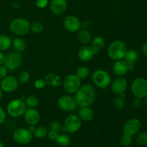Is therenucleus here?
Masks as SVG:
<instances>
[{"label": "nucleus", "mask_w": 147, "mask_h": 147, "mask_svg": "<svg viewBox=\"0 0 147 147\" xmlns=\"http://www.w3.org/2000/svg\"><path fill=\"white\" fill-rule=\"evenodd\" d=\"M63 86L67 93H76L81 86V80L76 74H69L63 79Z\"/></svg>", "instance_id": "9"}, {"label": "nucleus", "mask_w": 147, "mask_h": 147, "mask_svg": "<svg viewBox=\"0 0 147 147\" xmlns=\"http://www.w3.org/2000/svg\"><path fill=\"white\" fill-rule=\"evenodd\" d=\"M128 86V82L124 78L119 77L111 83V90L114 94L121 96L125 93Z\"/></svg>", "instance_id": "15"}, {"label": "nucleus", "mask_w": 147, "mask_h": 147, "mask_svg": "<svg viewBox=\"0 0 147 147\" xmlns=\"http://www.w3.org/2000/svg\"><path fill=\"white\" fill-rule=\"evenodd\" d=\"M24 103H25L27 107L34 109V108H36L38 106L39 98L37 96H34V95H30L25 99Z\"/></svg>", "instance_id": "29"}, {"label": "nucleus", "mask_w": 147, "mask_h": 147, "mask_svg": "<svg viewBox=\"0 0 147 147\" xmlns=\"http://www.w3.org/2000/svg\"><path fill=\"white\" fill-rule=\"evenodd\" d=\"M57 106L62 111L71 112L76 110L78 105L74 97L65 95L59 98L57 100Z\"/></svg>", "instance_id": "12"}, {"label": "nucleus", "mask_w": 147, "mask_h": 147, "mask_svg": "<svg viewBox=\"0 0 147 147\" xmlns=\"http://www.w3.org/2000/svg\"><path fill=\"white\" fill-rule=\"evenodd\" d=\"M2 96H3V91L1 90V89L0 88V100H1V98H2Z\"/></svg>", "instance_id": "48"}, {"label": "nucleus", "mask_w": 147, "mask_h": 147, "mask_svg": "<svg viewBox=\"0 0 147 147\" xmlns=\"http://www.w3.org/2000/svg\"><path fill=\"white\" fill-rule=\"evenodd\" d=\"M50 130L54 131L57 132V133L61 131L62 129H63L62 124L60 122L57 121H52L50 124Z\"/></svg>", "instance_id": "36"}, {"label": "nucleus", "mask_w": 147, "mask_h": 147, "mask_svg": "<svg viewBox=\"0 0 147 147\" xmlns=\"http://www.w3.org/2000/svg\"><path fill=\"white\" fill-rule=\"evenodd\" d=\"M9 70L4 64L0 65V80L4 78L8 74Z\"/></svg>", "instance_id": "39"}, {"label": "nucleus", "mask_w": 147, "mask_h": 147, "mask_svg": "<svg viewBox=\"0 0 147 147\" xmlns=\"http://www.w3.org/2000/svg\"><path fill=\"white\" fill-rule=\"evenodd\" d=\"M58 135H59V133H57V132L50 130L48 131V133H47V136L48 137V139H50V141H55V142L57 136H58Z\"/></svg>", "instance_id": "40"}, {"label": "nucleus", "mask_w": 147, "mask_h": 147, "mask_svg": "<svg viewBox=\"0 0 147 147\" xmlns=\"http://www.w3.org/2000/svg\"><path fill=\"white\" fill-rule=\"evenodd\" d=\"M46 84L53 87H59L62 84V79L58 75L55 73H49L45 78Z\"/></svg>", "instance_id": "21"}, {"label": "nucleus", "mask_w": 147, "mask_h": 147, "mask_svg": "<svg viewBox=\"0 0 147 147\" xmlns=\"http://www.w3.org/2000/svg\"><path fill=\"white\" fill-rule=\"evenodd\" d=\"M23 62V57L21 53L15 51H11L5 55L4 65L8 68L9 70L14 71L20 68Z\"/></svg>", "instance_id": "5"}, {"label": "nucleus", "mask_w": 147, "mask_h": 147, "mask_svg": "<svg viewBox=\"0 0 147 147\" xmlns=\"http://www.w3.org/2000/svg\"><path fill=\"white\" fill-rule=\"evenodd\" d=\"M89 25H90V23H89V22L87 21V20H84L83 22H81V27L83 26L85 28H88Z\"/></svg>", "instance_id": "45"}, {"label": "nucleus", "mask_w": 147, "mask_h": 147, "mask_svg": "<svg viewBox=\"0 0 147 147\" xmlns=\"http://www.w3.org/2000/svg\"><path fill=\"white\" fill-rule=\"evenodd\" d=\"M49 4V0H36L35 5L39 9H44Z\"/></svg>", "instance_id": "38"}, {"label": "nucleus", "mask_w": 147, "mask_h": 147, "mask_svg": "<svg viewBox=\"0 0 147 147\" xmlns=\"http://www.w3.org/2000/svg\"><path fill=\"white\" fill-rule=\"evenodd\" d=\"M119 143L123 147H128L132 144V136L123 134L119 139Z\"/></svg>", "instance_id": "35"}, {"label": "nucleus", "mask_w": 147, "mask_h": 147, "mask_svg": "<svg viewBox=\"0 0 147 147\" xmlns=\"http://www.w3.org/2000/svg\"><path fill=\"white\" fill-rule=\"evenodd\" d=\"M11 37L6 34H0V51H7L11 47Z\"/></svg>", "instance_id": "25"}, {"label": "nucleus", "mask_w": 147, "mask_h": 147, "mask_svg": "<svg viewBox=\"0 0 147 147\" xmlns=\"http://www.w3.org/2000/svg\"><path fill=\"white\" fill-rule=\"evenodd\" d=\"M113 105L114 108L117 110H122L125 106L124 98L121 96H118L115 97L113 100Z\"/></svg>", "instance_id": "33"}, {"label": "nucleus", "mask_w": 147, "mask_h": 147, "mask_svg": "<svg viewBox=\"0 0 147 147\" xmlns=\"http://www.w3.org/2000/svg\"><path fill=\"white\" fill-rule=\"evenodd\" d=\"M143 103L144 104V106H146V108L147 109V96L144 98V100L143 101Z\"/></svg>", "instance_id": "47"}, {"label": "nucleus", "mask_w": 147, "mask_h": 147, "mask_svg": "<svg viewBox=\"0 0 147 147\" xmlns=\"http://www.w3.org/2000/svg\"><path fill=\"white\" fill-rule=\"evenodd\" d=\"M55 142L59 146L67 147L70 144L71 139L70 136L66 134H61L58 135Z\"/></svg>", "instance_id": "27"}, {"label": "nucleus", "mask_w": 147, "mask_h": 147, "mask_svg": "<svg viewBox=\"0 0 147 147\" xmlns=\"http://www.w3.org/2000/svg\"><path fill=\"white\" fill-rule=\"evenodd\" d=\"M142 128V122L139 119L133 118L128 120L123 126V133L129 136H134L137 134Z\"/></svg>", "instance_id": "11"}, {"label": "nucleus", "mask_w": 147, "mask_h": 147, "mask_svg": "<svg viewBox=\"0 0 147 147\" xmlns=\"http://www.w3.org/2000/svg\"><path fill=\"white\" fill-rule=\"evenodd\" d=\"M113 73L119 77H122V76H125L129 71V68H128V64L123 60H116L113 65V67H112Z\"/></svg>", "instance_id": "19"}, {"label": "nucleus", "mask_w": 147, "mask_h": 147, "mask_svg": "<svg viewBox=\"0 0 147 147\" xmlns=\"http://www.w3.org/2000/svg\"><path fill=\"white\" fill-rule=\"evenodd\" d=\"M95 53L90 46L84 45L79 49L78 52V57L81 61L88 62L94 57Z\"/></svg>", "instance_id": "18"}, {"label": "nucleus", "mask_w": 147, "mask_h": 147, "mask_svg": "<svg viewBox=\"0 0 147 147\" xmlns=\"http://www.w3.org/2000/svg\"><path fill=\"white\" fill-rule=\"evenodd\" d=\"M11 46L15 51L19 52V53H22L27 48V44L25 41L20 37L13 39L11 41Z\"/></svg>", "instance_id": "23"}, {"label": "nucleus", "mask_w": 147, "mask_h": 147, "mask_svg": "<svg viewBox=\"0 0 147 147\" xmlns=\"http://www.w3.org/2000/svg\"><path fill=\"white\" fill-rule=\"evenodd\" d=\"M92 80L99 88H106L111 84V78L108 72L104 70H96L92 74Z\"/></svg>", "instance_id": "6"}, {"label": "nucleus", "mask_w": 147, "mask_h": 147, "mask_svg": "<svg viewBox=\"0 0 147 147\" xmlns=\"http://www.w3.org/2000/svg\"><path fill=\"white\" fill-rule=\"evenodd\" d=\"M0 147H5V146H4V144H3L1 142H0Z\"/></svg>", "instance_id": "49"}, {"label": "nucleus", "mask_w": 147, "mask_h": 147, "mask_svg": "<svg viewBox=\"0 0 147 147\" xmlns=\"http://www.w3.org/2000/svg\"><path fill=\"white\" fill-rule=\"evenodd\" d=\"M128 68H129V70H133L134 69V65L128 64Z\"/></svg>", "instance_id": "46"}, {"label": "nucleus", "mask_w": 147, "mask_h": 147, "mask_svg": "<svg viewBox=\"0 0 147 147\" xmlns=\"http://www.w3.org/2000/svg\"><path fill=\"white\" fill-rule=\"evenodd\" d=\"M81 119L77 115L72 114L67 116L64 121L62 131H65L69 134H75L81 128Z\"/></svg>", "instance_id": "10"}, {"label": "nucleus", "mask_w": 147, "mask_h": 147, "mask_svg": "<svg viewBox=\"0 0 147 147\" xmlns=\"http://www.w3.org/2000/svg\"><path fill=\"white\" fill-rule=\"evenodd\" d=\"M46 82L45 79L43 78H39L34 81V88L37 89H42L46 86Z\"/></svg>", "instance_id": "37"}, {"label": "nucleus", "mask_w": 147, "mask_h": 147, "mask_svg": "<svg viewBox=\"0 0 147 147\" xmlns=\"http://www.w3.org/2000/svg\"><path fill=\"white\" fill-rule=\"evenodd\" d=\"M96 92L94 87L90 84L80 86L76 91L75 99L79 107L90 106L96 100Z\"/></svg>", "instance_id": "1"}, {"label": "nucleus", "mask_w": 147, "mask_h": 147, "mask_svg": "<svg viewBox=\"0 0 147 147\" xmlns=\"http://www.w3.org/2000/svg\"><path fill=\"white\" fill-rule=\"evenodd\" d=\"M123 59L127 64L134 65L139 60V54L134 50H127Z\"/></svg>", "instance_id": "24"}, {"label": "nucleus", "mask_w": 147, "mask_h": 147, "mask_svg": "<svg viewBox=\"0 0 147 147\" xmlns=\"http://www.w3.org/2000/svg\"><path fill=\"white\" fill-rule=\"evenodd\" d=\"M44 30V26L42 22L39 21H35L30 24V31L34 34H40Z\"/></svg>", "instance_id": "32"}, {"label": "nucleus", "mask_w": 147, "mask_h": 147, "mask_svg": "<svg viewBox=\"0 0 147 147\" xmlns=\"http://www.w3.org/2000/svg\"><path fill=\"white\" fill-rule=\"evenodd\" d=\"M142 53H143V54L147 57V42H145L144 44L142 45Z\"/></svg>", "instance_id": "43"}, {"label": "nucleus", "mask_w": 147, "mask_h": 147, "mask_svg": "<svg viewBox=\"0 0 147 147\" xmlns=\"http://www.w3.org/2000/svg\"><path fill=\"white\" fill-rule=\"evenodd\" d=\"M78 38L83 44H88L91 41V34L87 30H80L78 32Z\"/></svg>", "instance_id": "26"}, {"label": "nucleus", "mask_w": 147, "mask_h": 147, "mask_svg": "<svg viewBox=\"0 0 147 147\" xmlns=\"http://www.w3.org/2000/svg\"><path fill=\"white\" fill-rule=\"evenodd\" d=\"M48 130L45 126H38L35 128L34 131H33V136L38 139H42L47 136Z\"/></svg>", "instance_id": "28"}, {"label": "nucleus", "mask_w": 147, "mask_h": 147, "mask_svg": "<svg viewBox=\"0 0 147 147\" xmlns=\"http://www.w3.org/2000/svg\"><path fill=\"white\" fill-rule=\"evenodd\" d=\"M27 109L25 103L22 99H13L7 106V112L11 117L20 118L24 115Z\"/></svg>", "instance_id": "4"}, {"label": "nucleus", "mask_w": 147, "mask_h": 147, "mask_svg": "<svg viewBox=\"0 0 147 147\" xmlns=\"http://www.w3.org/2000/svg\"><path fill=\"white\" fill-rule=\"evenodd\" d=\"M127 51L126 44L121 40H115L112 42L108 48V55L113 60H122Z\"/></svg>", "instance_id": "2"}, {"label": "nucleus", "mask_w": 147, "mask_h": 147, "mask_svg": "<svg viewBox=\"0 0 147 147\" xmlns=\"http://www.w3.org/2000/svg\"><path fill=\"white\" fill-rule=\"evenodd\" d=\"M90 74V70L86 66H80L78 67L76 70V75L80 79V80H84L87 78Z\"/></svg>", "instance_id": "30"}, {"label": "nucleus", "mask_w": 147, "mask_h": 147, "mask_svg": "<svg viewBox=\"0 0 147 147\" xmlns=\"http://www.w3.org/2000/svg\"><path fill=\"white\" fill-rule=\"evenodd\" d=\"M4 60H5V55L2 51H0V65L4 64Z\"/></svg>", "instance_id": "44"}, {"label": "nucleus", "mask_w": 147, "mask_h": 147, "mask_svg": "<svg viewBox=\"0 0 147 147\" xmlns=\"http://www.w3.org/2000/svg\"><path fill=\"white\" fill-rule=\"evenodd\" d=\"M78 111V116L81 121L88 122L93 120L94 117V112L90 106H84L80 107Z\"/></svg>", "instance_id": "20"}, {"label": "nucleus", "mask_w": 147, "mask_h": 147, "mask_svg": "<svg viewBox=\"0 0 147 147\" xmlns=\"http://www.w3.org/2000/svg\"><path fill=\"white\" fill-rule=\"evenodd\" d=\"M19 86L18 80L13 76H7L0 82V88L4 93H11L17 89Z\"/></svg>", "instance_id": "13"}, {"label": "nucleus", "mask_w": 147, "mask_h": 147, "mask_svg": "<svg viewBox=\"0 0 147 147\" xmlns=\"http://www.w3.org/2000/svg\"><path fill=\"white\" fill-rule=\"evenodd\" d=\"M105 44H106V42H105L104 38L100 36H97L93 39L90 47L93 49L95 54H98L101 50V49L103 48Z\"/></svg>", "instance_id": "22"}, {"label": "nucleus", "mask_w": 147, "mask_h": 147, "mask_svg": "<svg viewBox=\"0 0 147 147\" xmlns=\"http://www.w3.org/2000/svg\"><path fill=\"white\" fill-rule=\"evenodd\" d=\"M23 116L25 122L30 126H35L40 120V113L35 109L27 108Z\"/></svg>", "instance_id": "16"}, {"label": "nucleus", "mask_w": 147, "mask_h": 147, "mask_svg": "<svg viewBox=\"0 0 147 147\" xmlns=\"http://www.w3.org/2000/svg\"><path fill=\"white\" fill-rule=\"evenodd\" d=\"M136 142L141 146H145L147 145V132L141 131L136 134Z\"/></svg>", "instance_id": "31"}, {"label": "nucleus", "mask_w": 147, "mask_h": 147, "mask_svg": "<svg viewBox=\"0 0 147 147\" xmlns=\"http://www.w3.org/2000/svg\"><path fill=\"white\" fill-rule=\"evenodd\" d=\"M131 90L134 96L139 98L147 96V80L144 78H136L131 85Z\"/></svg>", "instance_id": "7"}, {"label": "nucleus", "mask_w": 147, "mask_h": 147, "mask_svg": "<svg viewBox=\"0 0 147 147\" xmlns=\"http://www.w3.org/2000/svg\"><path fill=\"white\" fill-rule=\"evenodd\" d=\"M17 78L18 80L19 83H22V84H24V83H27L30 80V75L26 70H23V71H21L19 73Z\"/></svg>", "instance_id": "34"}, {"label": "nucleus", "mask_w": 147, "mask_h": 147, "mask_svg": "<svg viewBox=\"0 0 147 147\" xmlns=\"http://www.w3.org/2000/svg\"><path fill=\"white\" fill-rule=\"evenodd\" d=\"M63 27L70 32H76L81 27V22L76 16L68 15L63 20Z\"/></svg>", "instance_id": "14"}, {"label": "nucleus", "mask_w": 147, "mask_h": 147, "mask_svg": "<svg viewBox=\"0 0 147 147\" xmlns=\"http://www.w3.org/2000/svg\"><path fill=\"white\" fill-rule=\"evenodd\" d=\"M12 138L18 144L26 145L32 140L33 133L27 128H18L13 132Z\"/></svg>", "instance_id": "8"}, {"label": "nucleus", "mask_w": 147, "mask_h": 147, "mask_svg": "<svg viewBox=\"0 0 147 147\" xmlns=\"http://www.w3.org/2000/svg\"><path fill=\"white\" fill-rule=\"evenodd\" d=\"M67 0H51L50 4V10L56 15L63 14L67 9Z\"/></svg>", "instance_id": "17"}, {"label": "nucleus", "mask_w": 147, "mask_h": 147, "mask_svg": "<svg viewBox=\"0 0 147 147\" xmlns=\"http://www.w3.org/2000/svg\"><path fill=\"white\" fill-rule=\"evenodd\" d=\"M6 112L1 106H0V126L2 125L6 121Z\"/></svg>", "instance_id": "41"}, {"label": "nucleus", "mask_w": 147, "mask_h": 147, "mask_svg": "<svg viewBox=\"0 0 147 147\" xmlns=\"http://www.w3.org/2000/svg\"><path fill=\"white\" fill-rule=\"evenodd\" d=\"M9 30L17 36H23L30 31V22L24 18H16L9 24Z\"/></svg>", "instance_id": "3"}, {"label": "nucleus", "mask_w": 147, "mask_h": 147, "mask_svg": "<svg viewBox=\"0 0 147 147\" xmlns=\"http://www.w3.org/2000/svg\"><path fill=\"white\" fill-rule=\"evenodd\" d=\"M142 104H143V101H142V98H139L135 97V98L133 100V102H132V105L134 106V107L136 108V109L142 107Z\"/></svg>", "instance_id": "42"}]
</instances>
